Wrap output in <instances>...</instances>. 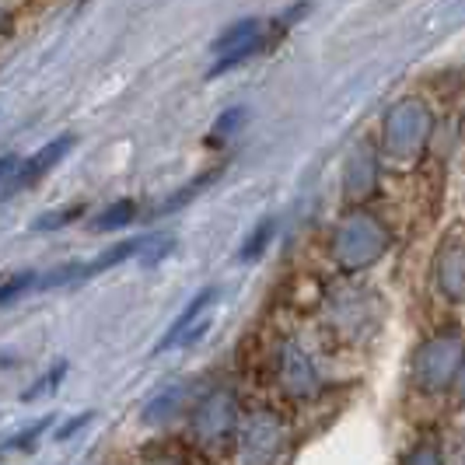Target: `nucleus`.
I'll list each match as a JSON object with an SVG mask.
<instances>
[{
  "instance_id": "f257e3e1",
  "label": "nucleus",
  "mask_w": 465,
  "mask_h": 465,
  "mask_svg": "<svg viewBox=\"0 0 465 465\" xmlns=\"http://www.w3.org/2000/svg\"><path fill=\"white\" fill-rule=\"evenodd\" d=\"M266 49V25L259 18H242V22L228 25L217 39H213V67H210V77L224 74L232 67H242L245 60H252L256 53Z\"/></svg>"
},
{
  "instance_id": "f03ea898",
  "label": "nucleus",
  "mask_w": 465,
  "mask_h": 465,
  "mask_svg": "<svg viewBox=\"0 0 465 465\" xmlns=\"http://www.w3.org/2000/svg\"><path fill=\"white\" fill-rule=\"evenodd\" d=\"M217 302V287H203L193 302L183 308V315L168 326V332L162 336V343H158V350L154 353H164V350H172L175 343H196L203 332L210 329V319H207V312H210V304Z\"/></svg>"
},
{
  "instance_id": "7ed1b4c3",
  "label": "nucleus",
  "mask_w": 465,
  "mask_h": 465,
  "mask_svg": "<svg viewBox=\"0 0 465 465\" xmlns=\"http://www.w3.org/2000/svg\"><path fill=\"white\" fill-rule=\"evenodd\" d=\"M427 126H430L427 109H423L420 102H402V105L392 109V116L385 123V140H389V147H392L396 154H410L413 147L423 143Z\"/></svg>"
},
{
  "instance_id": "20e7f679",
  "label": "nucleus",
  "mask_w": 465,
  "mask_h": 465,
  "mask_svg": "<svg viewBox=\"0 0 465 465\" xmlns=\"http://www.w3.org/2000/svg\"><path fill=\"white\" fill-rule=\"evenodd\" d=\"M74 143H77V137L74 134H64V137H56V140H49L46 147H39L28 162H18V168H15V175H11V186H7V196L11 193H18V189H28V186H35L46 172H53L56 164L67 158L70 151H74Z\"/></svg>"
},
{
  "instance_id": "39448f33",
  "label": "nucleus",
  "mask_w": 465,
  "mask_h": 465,
  "mask_svg": "<svg viewBox=\"0 0 465 465\" xmlns=\"http://www.w3.org/2000/svg\"><path fill=\"white\" fill-rule=\"evenodd\" d=\"M234 430V410H232V396L228 392H217L210 396L200 413H196V438L207 444H221L228 441Z\"/></svg>"
},
{
  "instance_id": "423d86ee",
  "label": "nucleus",
  "mask_w": 465,
  "mask_h": 465,
  "mask_svg": "<svg viewBox=\"0 0 465 465\" xmlns=\"http://www.w3.org/2000/svg\"><path fill=\"white\" fill-rule=\"evenodd\" d=\"M381 245H385V234L381 228L368 221V217H357V221H350L343 234H340V256L350 259L353 266H361L364 259H371L381 252Z\"/></svg>"
},
{
  "instance_id": "0eeeda50",
  "label": "nucleus",
  "mask_w": 465,
  "mask_h": 465,
  "mask_svg": "<svg viewBox=\"0 0 465 465\" xmlns=\"http://www.w3.org/2000/svg\"><path fill=\"white\" fill-rule=\"evenodd\" d=\"M140 242H143V238H126V242L113 245V249H105L102 256L88 259V262H77V283L94 280L98 273H105V270H113V266H119V262H126L130 256H137Z\"/></svg>"
},
{
  "instance_id": "6e6552de",
  "label": "nucleus",
  "mask_w": 465,
  "mask_h": 465,
  "mask_svg": "<svg viewBox=\"0 0 465 465\" xmlns=\"http://www.w3.org/2000/svg\"><path fill=\"white\" fill-rule=\"evenodd\" d=\"M134 217H137V203H134V200H119V203L105 207L98 217H94L92 228L94 232H119V228L134 224Z\"/></svg>"
},
{
  "instance_id": "1a4fd4ad",
  "label": "nucleus",
  "mask_w": 465,
  "mask_h": 465,
  "mask_svg": "<svg viewBox=\"0 0 465 465\" xmlns=\"http://www.w3.org/2000/svg\"><path fill=\"white\" fill-rule=\"evenodd\" d=\"M273 232H277V221L273 217H266V221H259L256 232L249 234V242L242 245V252H238V259L242 262H256L262 252H266V245H270V238H273Z\"/></svg>"
},
{
  "instance_id": "9d476101",
  "label": "nucleus",
  "mask_w": 465,
  "mask_h": 465,
  "mask_svg": "<svg viewBox=\"0 0 465 465\" xmlns=\"http://www.w3.org/2000/svg\"><path fill=\"white\" fill-rule=\"evenodd\" d=\"M53 423H56L53 417H39L35 423H32V427H22L15 438H7L0 451H32V448L39 444V438L46 434V427H53Z\"/></svg>"
},
{
  "instance_id": "9b49d317",
  "label": "nucleus",
  "mask_w": 465,
  "mask_h": 465,
  "mask_svg": "<svg viewBox=\"0 0 465 465\" xmlns=\"http://www.w3.org/2000/svg\"><path fill=\"white\" fill-rule=\"evenodd\" d=\"M84 210H88L84 203H70V207H64V210H49V213H43V217L32 224V232H60V228H67L74 221H81Z\"/></svg>"
},
{
  "instance_id": "f8f14e48",
  "label": "nucleus",
  "mask_w": 465,
  "mask_h": 465,
  "mask_svg": "<svg viewBox=\"0 0 465 465\" xmlns=\"http://www.w3.org/2000/svg\"><path fill=\"white\" fill-rule=\"evenodd\" d=\"M172 249H175V238H168V234H147V238L140 242L137 256L143 266H158Z\"/></svg>"
},
{
  "instance_id": "ddd939ff",
  "label": "nucleus",
  "mask_w": 465,
  "mask_h": 465,
  "mask_svg": "<svg viewBox=\"0 0 465 465\" xmlns=\"http://www.w3.org/2000/svg\"><path fill=\"white\" fill-rule=\"evenodd\" d=\"M67 368H70L67 361H60L56 368H49V371L43 374V378H39V381H35L32 389H25V392H22V402H35L39 396H49L53 389H60V381H64V374H67Z\"/></svg>"
},
{
  "instance_id": "4468645a",
  "label": "nucleus",
  "mask_w": 465,
  "mask_h": 465,
  "mask_svg": "<svg viewBox=\"0 0 465 465\" xmlns=\"http://www.w3.org/2000/svg\"><path fill=\"white\" fill-rule=\"evenodd\" d=\"M213 179H217V172H207V175H200L196 183H189V186H183L179 193H175V196H168V200H164L162 207H158V213H172V210L186 207L189 200H193L196 193H203V189H207L210 183H213Z\"/></svg>"
},
{
  "instance_id": "2eb2a0df",
  "label": "nucleus",
  "mask_w": 465,
  "mask_h": 465,
  "mask_svg": "<svg viewBox=\"0 0 465 465\" xmlns=\"http://www.w3.org/2000/svg\"><path fill=\"white\" fill-rule=\"evenodd\" d=\"M35 287V273L32 270H25V273H15V277H7L0 283V308L11 302H18L22 294H28Z\"/></svg>"
},
{
  "instance_id": "dca6fc26",
  "label": "nucleus",
  "mask_w": 465,
  "mask_h": 465,
  "mask_svg": "<svg viewBox=\"0 0 465 465\" xmlns=\"http://www.w3.org/2000/svg\"><path fill=\"white\" fill-rule=\"evenodd\" d=\"M242 123H245V109H228L224 116L217 119V126H213V134H210V140L228 137V134H234V130H238Z\"/></svg>"
},
{
  "instance_id": "f3484780",
  "label": "nucleus",
  "mask_w": 465,
  "mask_h": 465,
  "mask_svg": "<svg viewBox=\"0 0 465 465\" xmlns=\"http://www.w3.org/2000/svg\"><path fill=\"white\" fill-rule=\"evenodd\" d=\"M94 420V413L92 410H88V413H77V417H70L67 423H64V427H60V430H56V441H70V438H74V434H77V430H81V427H88V423H92Z\"/></svg>"
},
{
  "instance_id": "a211bd4d",
  "label": "nucleus",
  "mask_w": 465,
  "mask_h": 465,
  "mask_svg": "<svg viewBox=\"0 0 465 465\" xmlns=\"http://www.w3.org/2000/svg\"><path fill=\"white\" fill-rule=\"evenodd\" d=\"M15 168H18V158H15V154H4V158H0V186L15 175Z\"/></svg>"
}]
</instances>
